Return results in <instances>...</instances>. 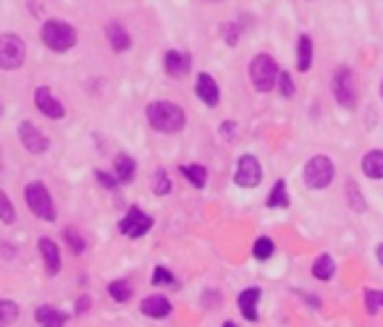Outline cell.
<instances>
[{"mask_svg":"<svg viewBox=\"0 0 383 327\" xmlns=\"http://www.w3.org/2000/svg\"><path fill=\"white\" fill-rule=\"evenodd\" d=\"M145 113H148L150 126L155 131H160V134H179L184 129V123H187L184 108H179L174 103H166V100L150 103Z\"/></svg>","mask_w":383,"mask_h":327,"instance_id":"obj_1","label":"cell"},{"mask_svg":"<svg viewBox=\"0 0 383 327\" xmlns=\"http://www.w3.org/2000/svg\"><path fill=\"white\" fill-rule=\"evenodd\" d=\"M40 37H43L45 47L52 52H66L77 45V29L71 24H66V21H58V18L45 21Z\"/></svg>","mask_w":383,"mask_h":327,"instance_id":"obj_2","label":"cell"},{"mask_svg":"<svg viewBox=\"0 0 383 327\" xmlns=\"http://www.w3.org/2000/svg\"><path fill=\"white\" fill-rule=\"evenodd\" d=\"M24 199H26V207H29V212L45 223H52L55 220V205H52V197L48 186L43 181H32L26 183L24 189Z\"/></svg>","mask_w":383,"mask_h":327,"instance_id":"obj_3","label":"cell"},{"mask_svg":"<svg viewBox=\"0 0 383 327\" xmlns=\"http://www.w3.org/2000/svg\"><path fill=\"white\" fill-rule=\"evenodd\" d=\"M333 176H336V168H333L331 157H326V155L310 157V163L305 165V173H302L305 186L307 189H313V191L328 189L331 181H333Z\"/></svg>","mask_w":383,"mask_h":327,"instance_id":"obj_4","label":"cell"},{"mask_svg":"<svg viewBox=\"0 0 383 327\" xmlns=\"http://www.w3.org/2000/svg\"><path fill=\"white\" fill-rule=\"evenodd\" d=\"M26 61V42L13 32H3L0 35V69L16 71Z\"/></svg>","mask_w":383,"mask_h":327,"instance_id":"obj_5","label":"cell"},{"mask_svg":"<svg viewBox=\"0 0 383 327\" xmlns=\"http://www.w3.org/2000/svg\"><path fill=\"white\" fill-rule=\"evenodd\" d=\"M279 63L273 61L270 55H255L252 63H250V79H252V86L257 92H270L276 86V79H279Z\"/></svg>","mask_w":383,"mask_h":327,"instance_id":"obj_6","label":"cell"},{"mask_svg":"<svg viewBox=\"0 0 383 327\" xmlns=\"http://www.w3.org/2000/svg\"><path fill=\"white\" fill-rule=\"evenodd\" d=\"M333 95H336V103L341 108L352 110L357 105V84H355V74L347 66H339L336 74H333Z\"/></svg>","mask_w":383,"mask_h":327,"instance_id":"obj_7","label":"cell"},{"mask_svg":"<svg viewBox=\"0 0 383 327\" xmlns=\"http://www.w3.org/2000/svg\"><path fill=\"white\" fill-rule=\"evenodd\" d=\"M262 181V168L257 163V157L255 155H242L236 160V168H234V183L236 186H242V189H255V186H260Z\"/></svg>","mask_w":383,"mask_h":327,"instance_id":"obj_8","label":"cell"},{"mask_svg":"<svg viewBox=\"0 0 383 327\" xmlns=\"http://www.w3.org/2000/svg\"><path fill=\"white\" fill-rule=\"evenodd\" d=\"M152 225H155V220H152L148 212H142L140 207H131L129 212H126V217H121L118 231H121L123 236H129V239H140V236H145Z\"/></svg>","mask_w":383,"mask_h":327,"instance_id":"obj_9","label":"cell"},{"mask_svg":"<svg viewBox=\"0 0 383 327\" xmlns=\"http://www.w3.org/2000/svg\"><path fill=\"white\" fill-rule=\"evenodd\" d=\"M18 142H21V147H24L26 152H32V155H43V152H48V147H50V139L45 137L32 121L18 123Z\"/></svg>","mask_w":383,"mask_h":327,"instance_id":"obj_10","label":"cell"},{"mask_svg":"<svg viewBox=\"0 0 383 327\" xmlns=\"http://www.w3.org/2000/svg\"><path fill=\"white\" fill-rule=\"evenodd\" d=\"M35 108L43 115H48V118H52V121H58V118H63L66 115V108L61 105V100L52 95L50 86H37L35 89Z\"/></svg>","mask_w":383,"mask_h":327,"instance_id":"obj_11","label":"cell"},{"mask_svg":"<svg viewBox=\"0 0 383 327\" xmlns=\"http://www.w3.org/2000/svg\"><path fill=\"white\" fill-rule=\"evenodd\" d=\"M194 92H197V97H200L208 108H216V105L221 103V92H218L216 79L210 76V74H205V71L197 74V79H194Z\"/></svg>","mask_w":383,"mask_h":327,"instance_id":"obj_12","label":"cell"},{"mask_svg":"<svg viewBox=\"0 0 383 327\" xmlns=\"http://www.w3.org/2000/svg\"><path fill=\"white\" fill-rule=\"evenodd\" d=\"M37 246H40V254H43L45 259L48 275H58V272H61V249H58V243L52 241V239H48V236H43V239L37 241Z\"/></svg>","mask_w":383,"mask_h":327,"instance_id":"obj_13","label":"cell"},{"mask_svg":"<svg viewBox=\"0 0 383 327\" xmlns=\"http://www.w3.org/2000/svg\"><path fill=\"white\" fill-rule=\"evenodd\" d=\"M192 71V55L182 50H168L166 52V74L174 79L187 76Z\"/></svg>","mask_w":383,"mask_h":327,"instance_id":"obj_14","label":"cell"},{"mask_svg":"<svg viewBox=\"0 0 383 327\" xmlns=\"http://www.w3.org/2000/svg\"><path fill=\"white\" fill-rule=\"evenodd\" d=\"M140 309L145 317H152V319H163L171 314V302H168L166 296H160V293H155V296H148V299H142Z\"/></svg>","mask_w":383,"mask_h":327,"instance_id":"obj_15","label":"cell"},{"mask_svg":"<svg viewBox=\"0 0 383 327\" xmlns=\"http://www.w3.org/2000/svg\"><path fill=\"white\" fill-rule=\"evenodd\" d=\"M257 302H260V288H247V291L239 293V309H242V317L247 322H255L257 319Z\"/></svg>","mask_w":383,"mask_h":327,"instance_id":"obj_16","label":"cell"},{"mask_svg":"<svg viewBox=\"0 0 383 327\" xmlns=\"http://www.w3.org/2000/svg\"><path fill=\"white\" fill-rule=\"evenodd\" d=\"M35 319H37V325H43V327H61L69 322V314H63L61 309H55L50 304H43V306H37Z\"/></svg>","mask_w":383,"mask_h":327,"instance_id":"obj_17","label":"cell"},{"mask_svg":"<svg viewBox=\"0 0 383 327\" xmlns=\"http://www.w3.org/2000/svg\"><path fill=\"white\" fill-rule=\"evenodd\" d=\"M105 37H108V42H111V47H113L116 52H123L131 47L129 32H126L121 24H116V21H111V24L105 26Z\"/></svg>","mask_w":383,"mask_h":327,"instance_id":"obj_18","label":"cell"},{"mask_svg":"<svg viewBox=\"0 0 383 327\" xmlns=\"http://www.w3.org/2000/svg\"><path fill=\"white\" fill-rule=\"evenodd\" d=\"M310 66H313V40H310V35H299V40H296V69L310 71Z\"/></svg>","mask_w":383,"mask_h":327,"instance_id":"obj_19","label":"cell"},{"mask_svg":"<svg viewBox=\"0 0 383 327\" xmlns=\"http://www.w3.org/2000/svg\"><path fill=\"white\" fill-rule=\"evenodd\" d=\"M362 173L367 178H383V149H373L362 157Z\"/></svg>","mask_w":383,"mask_h":327,"instance_id":"obj_20","label":"cell"},{"mask_svg":"<svg viewBox=\"0 0 383 327\" xmlns=\"http://www.w3.org/2000/svg\"><path fill=\"white\" fill-rule=\"evenodd\" d=\"M113 171H116L118 183H129L131 178H134V173H137V163H134L129 155H118L113 160Z\"/></svg>","mask_w":383,"mask_h":327,"instance_id":"obj_21","label":"cell"},{"mask_svg":"<svg viewBox=\"0 0 383 327\" xmlns=\"http://www.w3.org/2000/svg\"><path fill=\"white\" fill-rule=\"evenodd\" d=\"M182 176L194 189H205V183H208V171L202 165H182Z\"/></svg>","mask_w":383,"mask_h":327,"instance_id":"obj_22","label":"cell"},{"mask_svg":"<svg viewBox=\"0 0 383 327\" xmlns=\"http://www.w3.org/2000/svg\"><path fill=\"white\" fill-rule=\"evenodd\" d=\"M333 272H336V262H333L328 254H321V257L315 259L313 265V275L318 277V280H331Z\"/></svg>","mask_w":383,"mask_h":327,"instance_id":"obj_23","label":"cell"},{"mask_svg":"<svg viewBox=\"0 0 383 327\" xmlns=\"http://www.w3.org/2000/svg\"><path fill=\"white\" fill-rule=\"evenodd\" d=\"M268 207H273V210H284V207H289V189H287V181H276V186H273V191L268 194Z\"/></svg>","mask_w":383,"mask_h":327,"instance_id":"obj_24","label":"cell"},{"mask_svg":"<svg viewBox=\"0 0 383 327\" xmlns=\"http://www.w3.org/2000/svg\"><path fill=\"white\" fill-rule=\"evenodd\" d=\"M108 293H111V299L118 304H126L131 299V285L126 283V280H113V283L108 285Z\"/></svg>","mask_w":383,"mask_h":327,"instance_id":"obj_25","label":"cell"},{"mask_svg":"<svg viewBox=\"0 0 383 327\" xmlns=\"http://www.w3.org/2000/svg\"><path fill=\"white\" fill-rule=\"evenodd\" d=\"M347 197H349V205H352V210H355V212H365V210H367L365 197L360 194V186L355 181H347Z\"/></svg>","mask_w":383,"mask_h":327,"instance_id":"obj_26","label":"cell"},{"mask_svg":"<svg viewBox=\"0 0 383 327\" xmlns=\"http://www.w3.org/2000/svg\"><path fill=\"white\" fill-rule=\"evenodd\" d=\"M362 299H365V309L370 311V314H378V311L383 309V291H375V288H365Z\"/></svg>","mask_w":383,"mask_h":327,"instance_id":"obj_27","label":"cell"},{"mask_svg":"<svg viewBox=\"0 0 383 327\" xmlns=\"http://www.w3.org/2000/svg\"><path fill=\"white\" fill-rule=\"evenodd\" d=\"M13 220H16V210H13V205H11L9 194L0 189V223L11 225Z\"/></svg>","mask_w":383,"mask_h":327,"instance_id":"obj_28","label":"cell"},{"mask_svg":"<svg viewBox=\"0 0 383 327\" xmlns=\"http://www.w3.org/2000/svg\"><path fill=\"white\" fill-rule=\"evenodd\" d=\"M273 251H276V246H273V241H270L268 236H260V239L255 241V246H252V254L257 259H270V257H273Z\"/></svg>","mask_w":383,"mask_h":327,"instance_id":"obj_29","label":"cell"},{"mask_svg":"<svg viewBox=\"0 0 383 327\" xmlns=\"http://www.w3.org/2000/svg\"><path fill=\"white\" fill-rule=\"evenodd\" d=\"M63 241L69 243V249L74 251V254H82V251H84V246H87V243H84V239L77 233V228H66V231H63Z\"/></svg>","mask_w":383,"mask_h":327,"instance_id":"obj_30","label":"cell"},{"mask_svg":"<svg viewBox=\"0 0 383 327\" xmlns=\"http://www.w3.org/2000/svg\"><path fill=\"white\" fill-rule=\"evenodd\" d=\"M18 304L11 302V299H0V325L3 322H13V319L18 317Z\"/></svg>","mask_w":383,"mask_h":327,"instance_id":"obj_31","label":"cell"},{"mask_svg":"<svg viewBox=\"0 0 383 327\" xmlns=\"http://www.w3.org/2000/svg\"><path fill=\"white\" fill-rule=\"evenodd\" d=\"M152 191H155V194H168V191H171V178H168V173L163 171V168H157V171L152 173Z\"/></svg>","mask_w":383,"mask_h":327,"instance_id":"obj_32","label":"cell"},{"mask_svg":"<svg viewBox=\"0 0 383 327\" xmlns=\"http://www.w3.org/2000/svg\"><path fill=\"white\" fill-rule=\"evenodd\" d=\"M276 84H279V92H281V97H284V100L294 97V81H292V76H289V71H279Z\"/></svg>","mask_w":383,"mask_h":327,"instance_id":"obj_33","label":"cell"},{"mask_svg":"<svg viewBox=\"0 0 383 327\" xmlns=\"http://www.w3.org/2000/svg\"><path fill=\"white\" fill-rule=\"evenodd\" d=\"M152 285H176V277L168 272L166 267H155V272H152Z\"/></svg>","mask_w":383,"mask_h":327,"instance_id":"obj_34","label":"cell"},{"mask_svg":"<svg viewBox=\"0 0 383 327\" xmlns=\"http://www.w3.org/2000/svg\"><path fill=\"white\" fill-rule=\"evenodd\" d=\"M95 176H97V181H100V186H103V189H116V186H118V178H116V176H111V173L97 171Z\"/></svg>","mask_w":383,"mask_h":327,"instance_id":"obj_35","label":"cell"},{"mask_svg":"<svg viewBox=\"0 0 383 327\" xmlns=\"http://www.w3.org/2000/svg\"><path fill=\"white\" fill-rule=\"evenodd\" d=\"M89 306H92V299H89V296H82L77 302V314H87Z\"/></svg>","mask_w":383,"mask_h":327,"instance_id":"obj_36","label":"cell"},{"mask_svg":"<svg viewBox=\"0 0 383 327\" xmlns=\"http://www.w3.org/2000/svg\"><path fill=\"white\" fill-rule=\"evenodd\" d=\"M226 42L228 45H236L239 42V35H242V32H239V26H226Z\"/></svg>","mask_w":383,"mask_h":327,"instance_id":"obj_37","label":"cell"},{"mask_svg":"<svg viewBox=\"0 0 383 327\" xmlns=\"http://www.w3.org/2000/svg\"><path fill=\"white\" fill-rule=\"evenodd\" d=\"M231 131H234V123L228 121V123H223V129H221V134H223V137H228V134H231Z\"/></svg>","mask_w":383,"mask_h":327,"instance_id":"obj_38","label":"cell"},{"mask_svg":"<svg viewBox=\"0 0 383 327\" xmlns=\"http://www.w3.org/2000/svg\"><path fill=\"white\" fill-rule=\"evenodd\" d=\"M375 257H378V262H381V265H383V243H381V246H378V249H375Z\"/></svg>","mask_w":383,"mask_h":327,"instance_id":"obj_39","label":"cell"},{"mask_svg":"<svg viewBox=\"0 0 383 327\" xmlns=\"http://www.w3.org/2000/svg\"><path fill=\"white\" fill-rule=\"evenodd\" d=\"M381 97H383V81H381Z\"/></svg>","mask_w":383,"mask_h":327,"instance_id":"obj_40","label":"cell"},{"mask_svg":"<svg viewBox=\"0 0 383 327\" xmlns=\"http://www.w3.org/2000/svg\"><path fill=\"white\" fill-rule=\"evenodd\" d=\"M0 113H3V105H0Z\"/></svg>","mask_w":383,"mask_h":327,"instance_id":"obj_41","label":"cell"}]
</instances>
